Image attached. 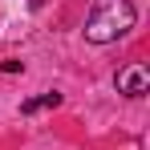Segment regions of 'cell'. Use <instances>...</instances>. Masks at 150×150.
I'll return each instance as SVG.
<instances>
[{"instance_id": "1", "label": "cell", "mask_w": 150, "mask_h": 150, "mask_svg": "<svg viewBox=\"0 0 150 150\" xmlns=\"http://www.w3.org/2000/svg\"><path fill=\"white\" fill-rule=\"evenodd\" d=\"M134 25H138V8L130 0H93L89 16H85V41L110 45V41L126 37Z\"/></svg>"}, {"instance_id": "2", "label": "cell", "mask_w": 150, "mask_h": 150, "mask_svg": "<svg viewBox=\"0 0 150 150\" xmlns=\"http://www.w3.org/2000/svg\"><path fill=\"white\" fill-rule=\"evenodd\" d=\"M150 89V69L142 65V61H130L126 69H118V93H126V98H142Z\"/></svg>"}, {"instance_id": "3", "label": "cell", "mask_w": 150, "mask_h": 150, "mask_svg": "<svg viewBox=\"0 0 150 150\" xmlns=\"http://www.w3.org/2000/svg\"><path fill=\"white\" fill-rule=\"evenodd\" d=\"M57 105H61V93H37V98L21 101V114L33 118V114H41V110H57Z\"/></svg>"}, {"instance_id": "4", "label": "cell", "mask_w": 150, "mask_h": 150, "mask_svg": "<svg viewBox=\"0 0 150 150\" xmlns=\"http://www.w3.org/2000/svg\"><path fill=\"white\" fill-rule=\"evenodd\" d=\"M25 69V61H16V57H8V61H0V73H21Z\"/></svg>"}, {"instance_id": "5", "label": "cell", "mask_w": 150, "mask_h": 150, "mask_svg": "<svg viewBox=\"0 0 150 150\" xmlns=\"http://www.w3.org/2000/svg\"><path fill=\"white\" fill-rule=\"evenodd\" d=\"M33 4H37V8H41V4H45V0H33Z\"/></svg>"}]
</instances>
